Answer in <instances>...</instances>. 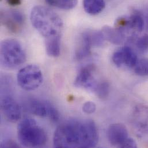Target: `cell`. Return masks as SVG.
Returning <instances> with one entry per match:
<instances>
[{
	"label": "cell",
	"instance_id": "1",
	"mask_svg": "<svg viewBox=\"0 0 148 148\" xmlns=\"http://www.w3.org/2000/svg\"><path fill=\"white\" fill-rule=\"evenodd\" d=\"M99 135L95 122L90 119H71L56 129L53 143L55 148H93L98 143Z\"/></svg>",
	"mask_w": 148,
	"mask_h": 148
},
{
	"label": "cell",
	"instance_id": "2",
	"mask_svg": "<svg viewBox=\"0 0 148 148\" xmlns=\"http://www.w3.org/2000/svg\"><path fill=\"white\" fill-rule=\"evenodd\" d=\"M31 21L34 28L45 38L61 35L63 22L53 10L44 6H36L31 10Z\"/></svg>",
	"mask_w": 148,
	"mask_h": 148
},
{
	"label": "cell",
	"instance_id": "3",
	"mask_svg": "<svg viewBox=\"0 0 148 148\" xmlns=\"http://www.w3.org/2000/svg\"><path fill=\"white\" fill-rule=\"evenodd\" d=\"M17 137L20 143L28 148L43 147L47 141L46 132L31 118H25L18 123Z\"/></svg>",
	"mask_w": 148,
	"mask_h": 148
},
{
	"label": "cell",
	"instance_id": "4",
	"mask_svg": "<svg viewBox=\"0 0 148 148\" xmlns=\"http://www.w3.org/2000/svg\"><path fill=\"white\" fill-rule=\"evenodd\" d=\"M0 54L1 65L8 69L16 68L26 60V54L23 46L18 41L13 39L2 41Z\"/></svg>",
	"mask_w": 148,
	"mask_h": 148
},
{
	"label": "cell",
	"instance_id": "5",
	"mask_svg": "<svg viewBox=\"0 0 148 148\" xmlns=\"http://www.w3.org/2000/svg\"><path fill=\"white\" fill-rule=\"evenodd\" d=\"M19 86L27 91L38 89L43 81L41 69L35 65H28L21 68L17 75Z\"/></svg>",
	"mask_w": 148,
	"mask_h": 148
},
{
	"label": "cell",
	"instance_id": "6",
	"mask_svg": "<svg viewBox=\"0 0 148 148\" xmlns=\"http://www.w3.org/2000/svg\"><path fill=\"white\" fill-rule=\"evenodd\" d=\"M132 121L136 136L143 141H148V107L144 105L136 107Z\"/></svg>",
	"mask_w": 148,
	"mask_h": 148
},
{
	"label": "cell",
	"instance_id": "7",
	"mask_svg": "<svg viewBox=\"0 0 148 148\" xmlns=\"http://www.w3.org/2000/svg\"><path fill=\"white\" fill-rule=\"evenodd\" d=\"M112 60L119 68H134L138 61L137 54L129 46H124L116 50L112 55Z\"/></svg>",
	"mask_w": 148,
	"mask_h": 148
},
{
	"label": "cell",
	"instance_id": "8",
	"mask_svg": "<svg viewBox=\"0 0 148 148\" xmlns=\"http://www.w3.org/2000/svg\"><path fill=\"white\" fill-rule=\"evenodd\" d=\"M1 20L6 28L14 33L19 32L24 23V18L22 13L14 10L2 11Z\"/></svg>",
	"mask_w": 148,
	"mask_h": 148
},
{
	"label": "cell",
	"instance_id": "9",
	"mask_svg": "<svg viewBox=\"0 0 148 148\" xmlns=\"http://www.w3.org/2000/svg\"><path fill=\"white\" fill-rule=\"evenodd\" d=\"M1 109L6 119L12 122H16L21 118V110L18 103L9 96L2 97Z\"/></svg>",
	"mask_w": 148,
	"mask_h": 148
},
{
	"label": "cell",
	"instance_id": "10",
	"mask_svg": "<svg viewBox=\"0 0 148 148\" xmlns=\"http://www.w3.org/2000/svg\"><path fill=\"white\" fill-rule=\"evenodd\" d=\"M94 71L93 66L90 65L81 68L74 80V86L93 91L97 83L93 77Z\"/></svg>",
	"mask_w": 148,
	"mask_h": 148
},
{
	"label": "cell",
	"instance_id": "11",
	"mask_svg": "<svg viewBox=\"0 0 148 148\" xmlns=\"http://www.w3.org/2000/svg\"><path fill=\"white\" fill-rule=\"evenodd\" d=\"M107 136L110 144L114 147L121 148L122 145L129 138L126 127L122 123L111 125L108 128Z\"/></svg>",
	"mask_w": 148,
	"mask_h": 148
},
{
	"label": "cell",
	"instance_id": "12",
	"mask_svg": "<svg viewBox=\"0 0 148 148\" xmlns=\"http://www.w3.org/2000/svg\"><path fill=\"white\" fill-rule=\"evenodd\" d=\"M93 46L91 32L86 31L82 34L77 47L75 56L77 60H82L89 56Z\"/></svg>",
	"mask_w": 148,
	"mask_h": 148
},
{
	"label": "cell",
	"instance_id": "13",
	"mask_svg": "<svg viewBox=\"0 0 148 148\" xmlns=\"http://www.w3.org/2000/svg\"><path fill=\"white\" fill-rule=\"evenodd\" d=\"M51 103L47 101H42L36 99H30L26 106L31 114L42 118L48 117Z\"/></svg>",
	"mask_w": 148,
	"mask_h": 148
},
{
	"label": "cell",
	"instance_id": "14",
	"mask_svg": "<svg viewBox=\"0 0 148 148\" xmlns=\"http://www.w3.org/2000/svg\"><path fill=\"white\" fill-rule=\"evenodd\" d=\"M127 18L126 31H130L133 34L140 33L143 31L144 27V20L141 14L136 12Z\"/></svg>",
	"mask_w": 148,
	"mask_h": 148
},
{
	"label": "cell",
	"instance_id": "15",
	"mask_svg": "<svg viewBox=\"0 0 148 148\" xmlns=\"http://www.w3.org/2000/svg\"><path fill=\"white\" fill-rule=\"evenodd\" d=\"M46 50L47 54L52 57H57L61 51V35L46 38Z\"/></svg>",
	"mask_w": 148,
	"mask_h": 148
},
{
	"label": "cell",
	"instance_id": "16",
	"mask_svg": "<svg viewBox=\"0 0 148 148\" xmlns=\"http://www.w3.org/2000/svg\"><path fill=\"white\" fill-rule=\"evenodd\" d=\"M101 32L105 40L116 45L121 44L123 42L125 36L124 34L115 27L112 28L106 26L102 29Z\"/></svg>",
	"mask_w": 148,
	"mask_h": 148
},
{
	"label": "cell",
	"instance_id": "17",
	"mask_svg": "<svg viewBox=\"0 0 148 148\" xmlns=\"http://www.w3.org/2000/svg\"><path fill=\"white\" fill-rule=\"evenodd\" d=\"M104 0H83V6L85 11L92 15L100 13L104 9Z\"/></svg>",
	"mask_w": 148,
	"mask_h": 148
},
{
	"label": "cell",
	"instance_id": "18",
	"mask_svg": "<svg viewBox=\"0 0 148 148\" xmlns=\"http://www.w3.org/2000/svg\"><path fill=\"white\" fill-rule=\"evenodd\" d=\"M45 1L50 5L65 10L72 9L77 4V0H45Z\"/></svg>",
	"mask_w": 148,
	"mask_h": 148
},
{
	"label": "cell",
	"instance_id": "19",
	"mask_svg": "<svg viewBox=\"0 0 148 148\" xmlns=\"http://www.w3.org/2000/svg\"><path fill=\"white\" fill-rule=\"evenodd\" d=\"M93 92L100 99L106 98L110 92V85L107 82L97 83Z\"/></svg>",
	"mask_w": 148,
	"mask_h": 148
},
{
	"label": "cell",
	"instance_id": "20",
	"mask_svg": "<svg viewBox=\"0 0 148 148\" xmlns=\"http://www.w3.org/2000/svg\"><path fill=\"white\" fill-rule=\"evenodd\" d=\"M134 69L136 74L140 76L148 75V59L143 58L138 60Z\"/></svg>",
	"mask_w": 148,
	"mask_h": 148
},
{
	"label": "cell",
	"instance_id": "21",
	"mask_svg": "<svg viewBox=\"0 0 148 148\" xmlns=\"http://www.w3.org/2000/svg\"><path fill=\"white\" fill-rule=\"evenodd\" d=\"M136 46L140 51L143 53L147 52L148 51V35L140 37L136 42Z\"/></svg>",
	"mask_w": 148,
	"mask_h": 148
},
{
	"label": "cell",
	"instance_id": "22",
	"mask_svg": "<svg viewBox=\"0 0 148 148\" xmlns=\"http://www.w3.org/2000/svg\"><path fill=\"white\" fill-rule=\"evenodd\" d=\"M96 110V104L92 101H86L85 102L82 106V111L87 114H91L95 112Z\"/></svg>",
	"mask_w": 148,
	"mask_h": 148
},
{
	"label": "cell",
	"instance_id": "23",
	"mask_svg": "<svg viewBox=\"0 0 148 148\" xmlns=\"http://www.w3.org/2000/svg\"><path fill=\"white\" fill-rule=\"evenodd\" d=\"M137 147V145L134 140L132 138H128L124 144L122 145L121 148H135Z\"/></svg>",
	"mask_w": 148,
	"mask_h": 148
},
{
	"label": "cell",
	"instance_id": "24",
	"mask_svg": "<svg viewBox=\"0 0 148 148\" xmlns=\"http://www.w3.org/2000/svg\"><path fill=\"white\" fill-rule=\"evenodd\" d=\"M1 147H6V148H15L18 147V145L12 142L11 141H6L5 143H3V144L1 145Z\"/></svg>",
	"mask_w": 148,
	"mask_h": 148
},
{
	"label": "cell",
	"instance_id": "25",
	"mask_svg": "<svg viewBox=\"0 0 148 148\" xmlns=\"http://www.w3.org/2000/svg\"><path fill=\"white\" fill-rule=\"evenodd\" d=\"M7 2L12 6H16L21 3V0H6Z\"/></svg>",
	"mask_w": 148,
	"mask_h": 148
}]
</instances>
